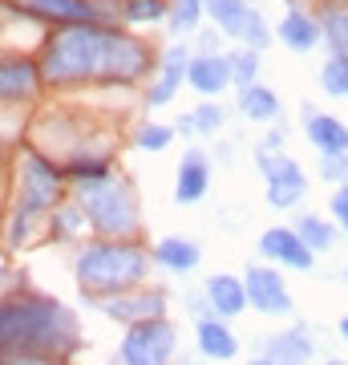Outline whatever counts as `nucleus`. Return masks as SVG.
<instances>
[{
  "label": "nucleus",
  "instance_id": "f257e3e1",
  "mask_svg": "<svg viewBox=\"0 0 348 365\" xmlns=\"http://www.w3.org/2000/svg\"><path fill=\"white\" fill-rule=\"evenodd\" d=\"M154 69L150 49L130 33L102 25H65L41 53V81H138Z\"/></svg>",
  "mask_w": 348,
  "mask_h": 365
},
{
  "label": "nucleus",
  "instance_id": "f03ea898",
  "mask_svg": "<svg viewBox=\"0 0 348 365\" xmlns=\"http://www.w3.org/2000/svg\"><path fill=\"white\" fill-rule=\"evenodd\" d=\"M78 321L53 297L21 292L0 300V357L4 361H61L78 349Z\"/></svg>",
  "mask_w": 348,
  "mask_h": 365
},
{
  "label": "nucleus",
  "instance_id": "7ed1b4c3",
  "mask_svg": "<svg viewBox=\"0 0 348 365\" xmlns=\"http://www.w3.org/2000/svg\"><path fill=\"white\" fill-rule=\"evenodd\" d=\"M146 268H150V256L130 240H93L73 260V276H78L81 292H90L97 300L134 292V284H142Z\"/></svg>",
  "mask_w": 348,
  "mask_h": 365
},
{
  "label": "nucleus",
  "instance_id": "20e7f679",
  "mask_svg": "<svg viewBox=\"0 0 348 365\" xmlns=\"http://www.w3.org/2000/svg\"><path fill=\"white\" fill-rule=\"evenodd\" d=\"M78 211L97 232V240H130V235H138V199L114 170L105 179L78 182Z\"/></svg>",
  "mask_w": 348,
  "mask_h": 365
},
{
  "label": "nucleus",
  "instance_id": "39448f33",
  "mask_svg": "<svg viewBox=\"0 0 348 365\" xmlns=\"http://www.w3.org/2000/svg\"><path fill=\"white\" fill-rule=\"evenodd\" d=\"M53 207H61V167H53L45 155L28 150L21 163V199H16V215L9 227V248L28 244L33 220L49 215Z\"/></svg>",
  "mask_w": 348,
  "mask_h": 365
},
{
  "label": "nucleus",
  "instance_id": "423d86ee",
  "mask_svg": "<svg viewBox=\"0 0 348 365\" xmlns=\"http://www.w3.org/2000/svg\"><path fill=\"white\" fill-rule=\"evenodd\" d=\"M170 357H174V325L167 317L130 325V333L122 337V361L126 365H170Z\"/></svg>",
  "mask_w": 348,
  "mask_h": 365
},
{
  "label": "nucleus",
  "instance_id": "0eeeda50",
  "mask_svg": "<svg viewBox=\"0 0 348 365\" xmlns=\"http://www.w3.org/2000/svg\"><path fill=\"white\" fill-rule=\"evenodd\" d=\"M206 13L215 16V25L227 33V37L243 41V45H251V49H263L271 41L268 25H263V16L255 13V9H247V0H203Z\"/></svg>",
  "mask_w": 348,
  "mask_h": 365
},
{
  "label": "nucleus",
  "instance_id": "6e6552de",
  "mask_svg": "<svg viewBox=\"0 0 348 365\" xmlns=\"http://www.w3.org/2000/svg\"><path fill=\"white\" fill-rule=\"evenodd\" d=\"M259 170L268 175V203L271 207H296L304 191H308V179L304 170L292 163L288 155H271V150H259Z\"/></svg>",
  "mask_w": 348,
  "mask_h": 365
},
{
  "label": "nucleus",
  "instance_id": "1a4fd4ad",
  "mask_svg": "<svg viewBox=\"0 0 348 365\" xmlns=\"http://www.w3.org/2000/svg\"><path fill=\"white\" fill-rule=\"evenodd\" d=\"M243 292H247V304H251V309H259V313H268V317H288V313H292L288 284L280 280V272H275V268H263V264L247 268Z\"/></svg>",
  "mask_w": 348,
  "mask_h": 365
},
{
  "label": "nucleus",
  "instance_id": "9d476101",
  "mask_svg": "<svg viewBox=\"0 0 348 365\" xmlns=\"http://www.w3.org/2000/svg\"><path fill=\"white\" fill-rule=\"evenodd\" d=\"M97 309H102L110 321H122V325H142V321H158V317L167 313V297L142 288V292H122V297L97 300Z\"/></svg>",
  "mask_w": 348,
  "mask_h": 365
},
{
  "label": "nucleus",
  "instance_id": "9b49d317",
  "mask_svg": "<svg viewBox=\"0 0 348 365\" xmlns=\"http://www.w3.org/2000/svg\"><path fill=\"white\" fill-rule=\"evenodd\" d=\"M259 252H263L268 260L284 264V268H296V272H308L312 264H316V256L304 248V240H300L292 227H271V232H263Z\"/></svg>",
  "mask_w": 348,
  "mask_h": 365
},
{
  "label": "nucleus",
  "instance_id": "f8f14e48",
  "mask_svg": "<svg viewBox=\"0 0 348 365\" xmlns=\"http://www.w3.org/2000/svg\"><path fill=\"white\" fill-rule=\"evenodd\" d=\"M186 81H191L203 98H219V93L231 86V61L219 57V53H199V57L186 61Z\"/></svg>",
  "mask_w": 348,
  "mask_h": 365
},
{
  "label": "nucleus",
  "instance_id": "ddd939ff",
  "mask_svg": "<svg viewBox=\"0 0 348 365\" xmlns=\"http://www.w3.org/2000/svg\"><path fill=\"white\" fill-rule=\"evenodd\" d=\"M41 86V66L28 57H0V98H28Z\"/></svg>",
  "mask_w": 348,
  "mask_h": 365
},
{
  "label": "nucleus",
  "instance_id": "4468645a",
  "mask_svg": "<svg viewBox=\"0 0 348 365\" xmlns=\"http://www.w3.org/2000/svg\"><path fill=\"white\" fill-rule=\"evenodd\" d=\"M211 187V163H206L203 150H191L182 155L179 163V179H174V199L179 203H199Z\"/></svg>",
  "mask_w": 348,
  "mask_h": 365
},
{
  "label": "nucleus",
  "instance_id": "2eb2a0df",
  "mask_svg": "<svg viewBox=\"0 0 348 365\" xmlns=\"http://www.w3.org/2000/svg\"><path fill=\"white\" fill-rule=\"evenodd\" d=\"M206 304H211V313L219 317H239L247 309V292H243V280L231 272H219L206 280Z\"/></svg>",
  "mask_w": 348,
  "mask_h": 365
},
{
  "label": "nucleus",
  "instance_id": "dca6fc26",
  "mask_svg": "<svg viewBox=\"0 0 348 365\" xmlns=\"http://www.w3.org/2000/svg\"><path fill=\"white\" fill-rule=\"evenodd\" d=\"M194 337H199V353H203V357H211V361H231L235 353H239L235 333L223 325V321H215V317H199Z\"/></svg>",
  "mask_w": 348,
  "mask_h": 365
},
{
  "label": "nucleus",
  "instance_id": "f3484780",
  "mask_svg": "<svg viewBox=\"0 0 348 365\" xmlns=\"http://www.w3.org/2000/svg\"><path fill=\"white\" fill-rule=\"evenodd\" d=\"M186 45H174V49L162 57V73H158V81L150 86V93H146V102L150 106H167L170 98H174V90L182 86V78H186Z\"/></svg>",
  "mask_w": 348,
  "mask_h": 365
},
{
  "label": "nucleus",
  "instance_id": "a211bd4d",
  "mask_svg": "<svg viewBox=\"0 0 348 365\" xmlns=\"http://www.w3.org/2000/svg\"><path fill=\"white\" fill-rule=\"evenodd\" d=\"M312 357V337L308 329H284L268 341V361L271 365H304Z\"/></svg>",
  "mask_w": 348,
  "mask_h": 365
},
{
  "label": "nucleus",
  "instance_id": "6ab92c4d",
  "mask_svg": "<svg viewBox=\"0 0 348 365\" xmlns=\"http://www.w3.org/2000/svg\"><path fill=\"white\" fill-rule=\"evenodd\" d=\"M25 4L33 13L65 21V25H97V13H93L90 0H25Z\"/></svg>",
  "mask_w": 348,
  "mask_h": 365
},
{
  "label": "nucleus",
  "instance_id": "aec40b11",
  "mask_svg": "<svg viewBox=\"0 0 348 365\" xmlns=\"http://www.w3.org/2000/svg\"><path fill=\"white\" fill-rule=\"evenodd\" d=\"M308 143L320 146L324 155H344L348 150V126L328 114H308Z\"/></svg>",
  "mask_w": 348,
  "mask_h": 365
},
{
  "label": "nucleus",
  "instance_id": "412c9836",
  "mask_svg": "<svg viewBox=\"0 0 348 365\" xmlns=\"http://www.w3.org/2000/svg\"><path fill=\"white\" fill-rule=\"evenodd\" d=\"M154 260L162 264V268H170V272H191V268H199V248H194L191 240H182V235H167V240H158L154 244Z\"/></svg>",
  "mask_w": 348,
  "mask_h": 365
},
{
  "label": "nucleus",
  "instance_id": "4be33fe9",
  "mask_svg": "<svg viewBox=\"0 0 348 365\" xmlns=\"http://www.w3.org/2000/svg\"><path fill=\"white\" fill-rule=\"evenodd\" d=\"M280 41H284L288 49L296 53H308L316 41H320V25L312 21L308 13H300V9H292V13L280 21Z\"/></svg>",
  "mask_w": 348,
  "mask_h": 365
},
{
  "label": "nucleus",
  "instance_id": "5701e85b",
  "mask_svg": "<svg viewBox=\"0 0 348 365\" xmlns=\"http://www.w3.org/2000/svg\"><path fill=\"white\" fill-rule=\"evenodd\" d=\"M239 110L255 122H268V118L280 114V98L268 90V86H243L239 90Z\"/></svg>",
  "mask_w": 348,
  "mask_h": 365
},
{
  "label": "nucleus",
  "instance_id": "b1692460",
  "mask_svg": "<svg viewBox=\"0 0 348 365\" xmlns=\"http://www.w3.org/2000/svg\"><path fill=\"white\" fill-rule=\"evenodd\" d=\"M292 232L304 240V248H308L312 256H316V252H328V248H332V240H336V232L320 220V215H304L300 227H292Z\"/></svg>",
  "mask_w": 348,
  "mask_h": 365
},
{
  "label": "nucleus",
  "instance_id": "393cba45",
  "mask_svg": "<svg viewBox=\"0 0 348 365\" xmlns=\"http://www.w3.org/2000/svg\"><path fill=\"white\" fill-rule=\"evenodd\" d=\"M179 126H182V134H215L223 126V110L215 102H206V106H199L194 114L182 118Z\"/></svg>",
  "mask_w": 348,
  "mask_h": 365
},
{
  "label": "nucleus",
  "instance_id": "a878e982",
  "mask_svg": "<svg viewBox=\"0 0 348 365\" xmlns=\"http://www.w3.org/2000/svg\"><path fill=\"white\" fill-rule=\"evenodd\" d=\"M199 16H203V0H174V9H170V25L179 37L194 33L199 29Z\"/></svg>",
  "mask_w": 348,
  "mask_h": 365
},
{
  "label": "nucleus",
  "instance_id": "bb28decb",
  "mask_svg": "<svg viewBox=\"0 0 348 365\" xmlns=\"http://www.w3.org/2000/svg\"><path fill=\"white\" fill-rule=\"evenodd\" d=\"M231 61V81H239V90L243 86H255V73H259V53L255 49H239L235 57H227Z\"/></svg>",
  "mask_w": 348,
  "mask_h": 365
},
{
  "label": "nucleus",
  "instance_id": "cd10ccee",
  "mask_svg": "<svg viewBox=\"0 0 348 365\" xmlns=\"http://www.w3.org/2000/svg\"><path fill=\"white\" fill-rule=\"evenodd\" d=\"M126 21H134V25H142V21H158V16H167V0H126Z\"/></svg>",
  "mask_w": 348,
  "mask_h": 365
},
{
  "label": "nucleus",
  "instance_id": "c85d7f7f",
  "mask_svg": "<svg viewBox=\"0 0 348 365\" xmlns=\"http://www.w3.org/2000/svg\"><path fill=\"white\" fill-rule=\"evenodd\" d=\"M324 25H328V41L336 45V57L348 61V9H332Z\"/></svg>",
  "mask_w": 348,
  "mask_h": 365
},
{
  "label": "nucleus",
  "instance_id": "c756f323",
  "mask_svg": "<svg viewBox=\"0 0 348 365\" xmlns=\"http://www.w3.org/2000/svg\"><path fill=\"white\" fill-rule=\"evenodd\" d=\"M324 90L332 93V98H344L348 93V61L344 57H332L324 66Z\"/></svg>",
  "mask_w": 348,
  "mask_h": 365
},
{
  "label": "nucleus",
  "instance_id": "7c9ffc66",
  "mask_svg": "<svg viewBox=\"0 0 348 365\" xmlns=\"http://www.w3.org/2000/svg\"><path fill=\"white\" fill-rule=\"evenodd\" d=\"M134 143L142 146V150H167V146H170V130H167V126H158V122H146V126H138Z\"/></svg>",
  "mask_w": 348,
  "mask_h": 365
},
{
  "label": "nucleus",
  "instance_id": "2f4dec72",
  "mask_svg": "<svg viewBox=\"0 0 348 365\" xmlns=\"http://www.w3.org/2000/svg\"><path fill=\"white\" fill-rule=\"evenodd\" d=\"M53 223H57V227H53V235H57V240H61V235H73V232H81V227H85V215H81L78 211V203H73V207H53Z\"/></svg>",
  "mask_w": 348,
  "mask_h": 365
},
{
  "label": "nucleus",
  "instance_id": "473e14b6",
  "mask_svg": "<svg viewBox=\"0 0 348 365\" xmlns=\"http://www.w3.org/2000/svg\"><path fill=\"white\" fill-rule=\"evenodd\" d=\"M332 215L340 220V227L348 232V182H340L332 191Z\"/></svg>",
  "mask_w": 348,
  "mask_h": 365
},
{
  "label": "nucleus",
  "instance_id": "72a5a7b5",
  "mask_svg": "<svg viewBox=\"0 0 348 365\" xmlns=\"http://www.w3.org/2000/svg\"><path fill=\"white\" fill-rule=\"evenodd\" d=\"M324 175H328V179H344L348 163H340V155H324Z\"/></svg>",
  "mask_w": 348,
  "mask_h": 365
},
{
  "label": "nucleus",
  "instance_id": "f704fd0d",
  "mask_svg": "<svg viewBox=\"0 0 348 365\" xmlns=\"http://www.w3.org/2000/svg\"><path fill=\"white\" fill-rule=\"evenodd\" d=\"M340 337L348 341V313H344V321H340Z\"/></svg>",
  "mask_w": 348,
  "mask_h": 365
},
{
  "label": "nucleus",
  "instance_id": "c9c22d12",
  "mask_svg": "<svg viewBox=\"0 0 348 365\" xmlns=\"http://www.w3.org/2000/svg\"><path fill=\"white\" fill-rule=\"evenodd\" d=\"M247 365H271V361H268V357H259V361H247Z\"/></svg>",
  "mask_w": 348,
  "mask_h": 365
},
{
  "label": "nucleus",
  "instance_id": "e433bc0d",
  "mask_svg": "<svg viewBox=\"0 0 348 365\" xmlns=\"http://www.w3.org/2000/svg\"><path fill=\"white\" fill-rule=\"evenodd\" d=\"M0 365H13V361H4V357H0Z\"/></svg>",
  "mask_w": 348,
  "mask_h": 365
},
{
  "label": "nucleus",
  "instance_id": "4c0bfd02",
  "mask_svg": "<svg viewBox=\"0 0 348 365\" xmlns=\"http://www.w3.org/2000/svg\"><path fill=\"white\" fill-rule=\"evenodd\" d=\"M328 365H344V361H328Z\"/></svg>",
  "mask_w": 348,
  "mask_h": 365
},
{
  "label": "nucleus",
  "instance_id": "58836bf2",
  "mask_svg": "<svg viewBox=\"0 0 348 365\" xmlns=\"http://www.w3.org/2000/svg\"><path fill=\"white\" fill-rule=\"evenodd\" d=\"M344 276H348V268H344Z\"/></svg>",
  "mask_w": 348,
  "mask_h": 365
}]
</instances>
